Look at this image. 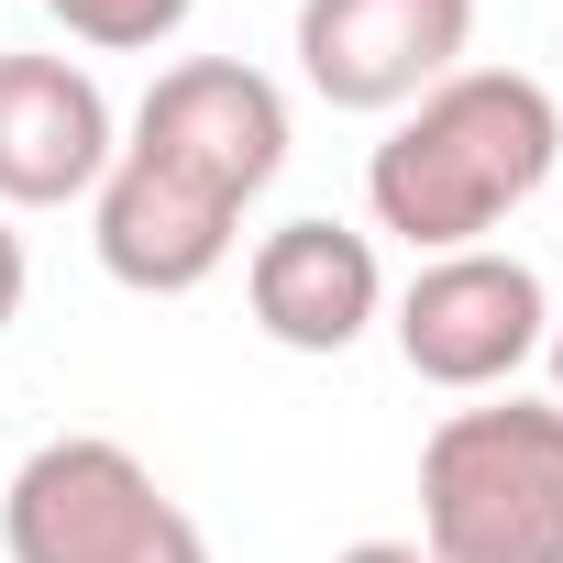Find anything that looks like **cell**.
<instances>
[{"mask_svg":"<svg viewBox=\"0 0 563 563\" xmlns=\"http://www.w3.org/2000/svg\"><path fill=\"white\" fill-rule=\"evenodd\" d=\"M552 155H563V111H552L541 78H519V67H453L365 155V210L409 254H464L519 199H541Z\"/></svg>","mask_w":563,"mask_h":563,"instance_id":"cell-1","label":"cell"},{"mask_svg":"<svg viewBox=\"0 0 563 563\" xmlns=\"http://www.w3.org/2000/svg\"><path fill=\"white\" fill-rule=\"evenodd\" d=\"M420 552L563 563V409L552 398H475L420 442Z\"/></svg>","mask_w":563,"mask_h":563,"instance_id":"cell-2","label":"cell"},{"mask_svg":"<svg viewBox=\"0 0 563 563\" xmlns=\"http://www.w3.org/2000/svg\"><path fill=\"white\" fill-rule=\"evenodd\" d=\"M0 552L12 563H210L199 519L100 431H67L12 464L0 486Z\"/></svg>","mask_w":563,"mask_h":563,"instance_id":"cell-3","label":"cell"},{"mask_svg":"<svg viewBox=\"0 0 563 563\" xmlns=\"http://www.w3.org/2000/svg\"><path fill=\"white\" fill-rule=\"evenodd\" d=\"M552 332V299H541V265L530 254H497V243H464V254H420V276L398 288V354L420 387L442 398H497Z\"/></svg>","mask_w":563,"mask_h":563,"instance_id":"cell-4","label":"cell"},{"mask_svg":"<svg viewBox=\"0 0 563 563\" xmlns=\"http://www.w3.org/2000/svg\"><path fill=\"white\" fill-rule=\"evenodd\" d=\"M122 155L188 177V188L221 199V210H254V199L276 188V166H288V89H276L265 67H243V56H177V67L144 89Z\"/></svg>","mask_w":563,"mask_h":563,"instance_id":"cell-5","label":"cell"},{"mask_svg":"<svg viewBox=\"0 0 563 563\" xmlns=\"http://www.w3.org/2000/svg\"><path fill=\"white\" fill-rule=\"evenodd\" d=\"M475 45V0H299V78L332 111H409Z\"/></svg>","mask_w":563,"mask_h":563,"instance_id":"cell-6","label":"cell"},{"mask_svg":"<svg viewBox=\"0 0 563 563\" xmlns=\"http://www.w3.org/2000/svg\"><path fill=\"white\" fill-rule=\"evenodd\" d=\"M243 310L276 354H354L387 310V265L354 221H276L243 254Z\"/></svg>","mask_w":563,"mask_h":563,"instance_id":"cell-7","label":"cell"},{"mask_svg":"<svg viewBox=\"0 0 563 563\" xmlns=\"http://www.w3.org/2000/svg\"><path fill=\"white\" fill-rule=\"evenodd\" d=\"M122 122L78 56H0V210H67L111 177Z\"/></svg>","mask_w":563,"mask_h":563,"instance_id":"cell-8","label":"cell"},{"mask_svg":"<svg viewBox=\"0 0 563 563\" xmlns=\"http://www.w3.org/2000/svg\"><path fill=\"white\" fill-rule=\"evenodd\" d=\"M89 243H100V265L133 299H188V288H210V276L232 265L243 210L199 199L188 177H166L144 155H111V177L89 188Z\"/></svg>","mask_w":563,"mask_h":563,"instance_id":"cell-9","label":"cell"},{"mask_svg":"<svg viewBox=\"0 0 563 563\" xmlns=\"http://www.w3.org/2000/svg\"><path fill=\"white\" fill-rule=\"evenodd\" d=\"M45 12H56L78 45H100V56H155L199 0H45Z\"/></svg>","mask_w":563,"mask_h":563,"instance_id":"cell-10","label":"cell"},{"mask_svg":"<svg viewBox=\"0 0 563 563\" xmlns=\"http://www.w3.org/2000/svg\"><path fill=\"white\" fill-rule=\"evenodd\" d=\"M23 288H34V254H23V232H12V210H0V332L23 321Z\"/></svg>","mask_w":563,"mask_h":563,"instance_id":"cell-11","label":"cell"},{"mask_svg":"<svg viewBox=\"0 0 563 563\" xmlns=\"http://www.w3.org/2000/svg\"><path fill=\"white\" fill-rule=\"evenodd\" d=\"M332 563H431L420 541H354V552H332Z\"/></svg>","mask_w":563,"mask_h":563,"instance_id":"cell-12","label":"cell"},{"mask_svg":"<svg viewBox=\"0 0 563 563\" xmlns=\"http://www.w3.org/2000/svg\"><path fill=\"white\" fill-rule=\"evenodd\" d=\"M541 354H552V409H563V321L541 332Z\"/></svg>","mask_w":563,"mask_h":563,"instance_id":"cell-13","label":"cell"}]
</instances>
